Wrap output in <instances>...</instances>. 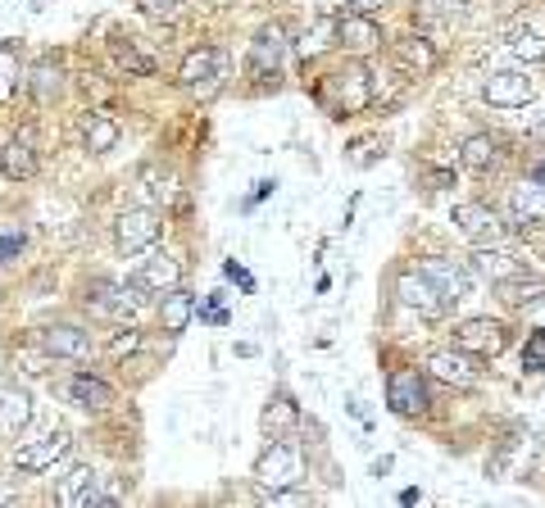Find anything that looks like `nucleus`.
<instances>
[{"label":"nucleus","instance_id":"13","mask_svg":"<svg viewBox=\"0 0 545 508\" xmlns=\"http://www.w3.org/2000/svg\"><path fill=\"white\" fill-rule=\"evenodd\" d=\"M337 46H346L350 55H373L382 46V28H377L368 14H341L337 19Z\"/></svg>","mask_w":545,"mask_h":508},{"label":"nucleus","instance_id":"35","mask_svg":"<svg viewBox=\"0 0 545 508\" xmlns=\"http://www.w3.org/2000/svg\"><path fill=\"white\" fill-rule=\"evenodd\" d=\"M327 46H337V19H332V14L314 19V28H309L305 37H300V55L314 59V55H323Z\"/></svg>","mask_w":545,"mask_h":508},{"label":"nucleus","instance_id":"23","mask_svg":"<svg viewBox=\"0 0 545 508\" xmlns=\"http://www.w3.org/2000/svg\"><path fill=\"white\" fill-rule=\"evenodd\" d=\"M96 481H100V472L96 468H73L69 477H60V490H55V499H60L64 508H82L91 499V490H96Z\"/></svg>","mask_w":545,"mask_h":508},{"label":"nucleus","instance_id":"21","mask_svg":"<svg viewBox=\"0 0 545 508\" xmlns=\"http://www.w3.org/2000/svg\"><path fill=\"white\" fill-rule=\"evenodd\" d=\"M396 55L400 64H405L414 78H423V73H432L436 64H441V55H436V46L427 37H418V32H405V37L396 41Z\"/></svg>","mask_w":545,"mask_h":508},{"label":"nucleus","instance_id":"30","mask_svg":"<svg viewBox=\"0 0 545 508\" xmlns=\"http://www.w3.org/2000/svg\"><path fill=\"white\" fill-rule=\"evenodd\" d=\"M500 295H505L509 304H536V300H545V277H536V273H518V277H509V282H500Z\"/></svg>","mask_w":545,"mask_h":508},{"label":"nucleus","instance_id":"25","mask_svg":"<svg viewBox=\"0 0 545 508\" xmlns=\"http://www.w3.org/2000/svg\"><path fill=\"white\" fill-rule=\"evenodd\" d=\"M196 295L182 291V286H173V291H164V332H187V323L196 318Z\"/></svg>","mask_w":545,"mask_h":508},{"label":"nucleus","instance_id":"4","mask_svg":"<svg viewBox=\"0 0 545 508\" xmlns=\"http://www.w3.org/2000/svg\"><path fill=\"white\" fill-rule=\"evenodd\" d=\"M455 345L464 354H477V359H496V354L509 345V332H505V323H496V318H468V323L455 327Z\"/></svg>","mask_w":545,"mask_h":508},{"label":"nucleus","instance_id":"42","mask_svg":"<svg viewBox=\"0 0 545 508\" xmlns=\"http://www.w3.org/2000/svg\"><path fill=\"white\" fill-rule=\"evenodd\" d=\"M223 273H228V277H232V282H241V286H246V291H255V277H250V273H246V268L228 264V268H223Z\"/></svg>","mask_w":545,"mask_h":508},{"label":"nucleus","instance_id":"14","mask_svg":"<svg viewBox=\"0 0 545 508\" xmlns=\"http://www.w3.org/2000/svg\"><path fill=\"white\" fill-rule=\"evenodd\" d=\"M423 273L432 277L436 291L446 295L450 304H459V300H468V295H473V268H459L455 259H427Z\"/></svg>","mask_w":545,"mask_h":508},{"label":"nucleus","instance_id":"11","mask_svg":"<svg viewBox=\"0 0 545 508\" xmlns=\"http://www.w3.org/2000/svg\"><path fill=\"white\" fill-rule=\"evenodd\" d=\"M282 59H287V28H282V23H268V28H259L255 41H250V73H255V78H268V73L282 69Z\"/></svg>","mask_w":545,"mask_h":508},{"label":"nucleus","instance_id":"26","mask_svg":"<svg viewBox=\"0 0 545 508\" xmlns=\"http://www.w3.org/2000/svg\"><path fill=\"white\" fill-rule=\"evenodd\" d=\"M23 78H28V91L37 96V105H50V100H55V91H60V64L46 55V59H37V64H32Z\"/></svg>","mask_w":545,"mask_h":508},{"label":"nucleus","instance_id":"19","mask_svg":"<svg viewBox=\"0 0 545 508\" xmlns=\"http://www.w3.org/2000/svg\"><path fill=\"white\" fill-rule=\"evenodd\" d=\"M32 422V395L23 386H0V436H19Z\"/></svg>","mask_w":545,"mask_h":508},{"label":"nucleus","instance_id":"2","mask_svg":"<svg viewBox=\"0 0 545 508\" xmlns=\"http://www.w3.org/2000/svg\"><path fill=\"white\" fill-rule=\"evenodd\" d=\"M178 87L191 91L196 100H214L223 91V50H214V46L191 50L178 69Z\"/></svg>","mask_w":545,"mask_h":508},{"label":"nucleus","instance_id":"15","mask_svg":"<svg viewBox=\"0 0 545 508\" xmlns=\"http://www.w3.org/2000/svg\"><path fill=\"white\" fill-rule=\"evenodd\" d=\"M0 173L10 177V182H28V177H37V146H32L28 132H14V137L0 146Z\"/></svg>","mask_w":545,"mask_h":508},{"label":"nucleus","instance_id":"39","mask_svg":"<svg viewBox=\"0 0 545 508\" xmlns=\"http://www.w3.org/2000/svg\"><path fill=\"white\" fill-rule=\"evenodd\" d=\"M173 5H178V0H141V10H146L150 19H164V14H173Z\"/></svg>","mask_w":545,"mask_h":508},{"label":"nucleus","instance_id":"38","mask_svg":"<svg viewBox=\"0 0 545 508\" xmlns=\"http://www.w3.org/2000/svg\"><path fill=\"white\" fill-rule=\"evenodd\" d=\"M23 254V236H0V264H10Z\"/></svg>","mask_w":545,"mask_h":508},{"label":"nucleus","instance_id":"16","mask_svg":"<svg viewBox=\"0 0 545 508\" xmlns=\"http://www.w3.org/2000/svg\"><path fill=\"white\" fill-rule=\"evenodd\" d=\"M137 291H155V295H164V291H173V286H182V264L173 259V254H150L146 264L137 268Z\"/></svg>","mask_w":545,"mask_h":508},{"label":"nucleus","instance_id":"43","mask_svg":"<svg viewBox=\"0 0 545 508\" xmlns=\"http://www.w3.org/2000/svg\"><path fill=\"white\" fill-rule=\"evenodd\" d=\"M450 186V173H432V191H446Z\"/></svg>","mask_w":545,"mask_h":508},{"label":"nucleus","instance_id":"12","mask_svg":"<svg viewBox=\"0 0 545 508\" xmlns=\"http://www.w3.org/2000/svg\"><path fill=\"white\" fill-rule=\"evenodd\" d=\"M468 268H473V273L477 277H486V282H509V277H518V273H523V259H518V254L514 250H500V245L496 241H491V245H477V250H473V259H468Z\"/></svg>","mask_w":545,"mask_h":508},{"label":"nucleus","instance_id":"5","mask_svg":"<svg viewBox=\"0 0 545 508\" xmlns=\"http://www.w3.org/2000/svg\"><path fill=\"white\" fill-rule=\"evenodd\" d=\"M482 96L486 105H496V109H518L527 105V100L536 96V78L523 69H505V73H491V78L482 82Z\"/></svg>","mask_w":545,"mask_h":508},{"label":"nucleus","instance_id":"3","mask_svg":"<svg viewBox=\"0 0 545 508\" xmlns=\"http://www.w3.org/2000/svg\"><path fill=\"white\" fill-rule=\"evenodd\" d=\"M159 236H164V223H159L155 209H128V214H119V223H114V241H119L123 254L155 250Z\"/></svg>","mask_w":545,"mask_h":508},{"label":"nucleus","instance_id":"40","mask_svg":"<svg viewBox=\"0 0 545 508\" xmlns=\"http://www.w3.org/2000/svg\"><path fill=\"white\" fill-rule=\"evenodd\" d=\"M341 5H350L355 14H377L382 5H391V0H341Z\"/></svg>","mask_w":545,"mask_h":508},{"label":"nucleus","instance_id":"29","mask_svg":"<svg viewBox=\"0 0 545 508\" xmlns=\"http://www.w3.org/2000/svg\"><path fill=\"white\" fill-rule=\"evenodd\" d=\"M505 50L514 59H523V64H541V59H545V32L514 28V32H509V41H505Z\"/></svg>","mask_w":545,"mask_h":508},{"label":"nucleus","instance_id":"32","mask_svg":"<svg viewBox=\"0 0 545 508\" xmlns=\"http://www.w3.org/2000/svg\"><path fill=\"white\" fill-rule=\"evenodd\" d=\"M114 59H119V69H128L132 78H150V73H155V59L132 37H114Z\"/></svg>","mask_w":545,"mask_h":508},{"label":"nucleus","instance_id":"37","mask_svg":"<svg viewBox=\"0 0 545 508\" xmlns=\"http://www.w3.org/2000/svg\"><path fill=\"white\" fill-rule=\"evenodd\" d=\"M137 350H141V332H137V327H128V332H119L114 341H109V354H114V359H123V354H137Z\"/></svg>","mask_w":545,"mask_h":508},{"label":"nucleus","instance_id":"28","mask_svg":"<svg viewBox=\"0 0 545 508\" xmlns=\"http://www.w3.org/2000/svg\"><path fill=\"white\" fill-rule=\"evenodd\" d=\"M414 19L418 23H459V19H468V0H418Z\"/></svg>","mask_w":545,"mask_h":508},{"label":"nucleus","instance_id":"10","mask_svg":"<svg viewBox=\"0 0 545 508\" xmlns=\"http://www.w3.org/2000/svg\"><path fill=\"white\" fill-rule=\"evenodd\" d=\"M387 404L400 418H414L427 409V381L418 377V368H396L387 377Z\"/></svg>","mask_w":545,"mask_h":508},{"label":"nucleus","instance_id":"45","mask_svg":"<svg viewBox=\"0 0 545 508\" xmlns=\"http://www.w3.org/2000/svg\"><path fill=\"white\" fill-rule=\"evenodd\" d=\"M532 177H541V182H545V159H541V164H536V168H532Z\"/></svg>","mask_w":545,"mask_h":508},{"label":"nucleus","instance_id":"44","mask_svg":"<svg viewBox=\"0 0 545 508\" xmlns=\"http://www.w3.org/2000/svg\"><path fill=\"white\" fill-rule=\"evenodd\" d=\"M532 137H536V141H541V146H545V114H541V118H536V127H532Z\"/></svg>","mask_w":545,"mask_h":508},{"label":"nucleus","instance_id":"7","mask_svg":"<svg viewBox=\"0 0 545 508\" xmlns=\"http://www.w3.org/2000/svg\"><path fill=\"white\" fill-rule=\"evenodd\" d=\"M87 309H96L100 318H132L141 309V295L137 282L123 286V282H91L87 286Z\"/></svg>","mask_w":545,"mask_h":508},{"label":"nucleus","instance_id":"31","mask_svg":"<svg viewBox=\"0 0 545 508\" xmlns=\"http://www.w3.org/2000/svg\"><path fill=\"white\" fill-rule=\"evenodd\" d=\"M464 164L473 168V173H486V168L500 164V141L486 137V132H477V137L464 141Z\"/></svg>","mask_w":545,"mask_h":508},{"label":"nucleus","instance_id":"20","mask_svg":"<svg viewBox=\"0 0 545 508\" xmlns=\"http://www.w3.org/2000/svg\"><path fill=\"white\" fill-rule=\"evenodd\" d=\"M455 227L468 236V241H496L500 236V218L486 205H455Z\"/></svg>","mask_w":545,"mask_h":508},{"label":"nucleus","instance_id":"33","mask_svg":"<svg viewBox=\"0 0 545 508\" xmlns=\"http://www.w3.org/2000/svg\"><path fill=\"white\" fill-rule=\"evenodd\" d=\"M141 191H146L150 205H159V200H173V191H178V177H173L169 168L146 164V168H141Z\"/></svg>","mask_w":545,"mask_h":508},{"label":"nucleus","instance_id":"18","mask_svg":"<svg viewBox=\"0 0 545 508\" xmlns=\"http://www.w3.org/2000/svg\"><path fill=\"white\" fill-rule=\"evenodd\" d=\"M427 372H432L436 381H446V386H464V391L477 386V368L464 350H436L432 359H427Z\"/></svg>","mask_w":545,"mask_h":508},{"label":"nucleus","instance_id":"27","mask_svg":"<svg viewBox=\"0 0 545 508\" xmlns=\"http://www.w3.org/2000/svg\"><path fill=\"white\" fill-rule=\"evenodd\" d=\"M23 50L14 46V41H0V105L19 91V82H23Z\"/></svg>","mask_w":545,"mask_h":508},{"label":"nucleus","instance_id":"22","mask_svg":"<svg viewBox=\"0 0 545 508\" xmlns=\"http://www.w3.org/2000/svg\"><path fill=\"white\" fill-rule=\"evenodd\" d=\"M69 395H73V404H82V409H91V413H105L109 404H114V386L91 377V372H78V377L69 381Z\"/></svg>","mask_w":545,"mask_h":508},{"label":"nucleus","instance_id":"34","mask_svg":"<svg viewBox=\"0 0 545 508\" xmlns=\"http://www.w3.org/2000/svg\"><path fill=\"white\" fill-rule=\"evenodd\" d=\"M119 146V123L109 114H91L87 123V150L91 155H109V150Z\"/></svg>","mask_w":545,"mask_h":508},{"label":"nucleus","instance_id":"6","mask_svg":"<svg viewBox=\"0 0 545 508\" xmlns=\"http://www.w3.org/2000/svg\"><path fill=\"white\" fill-rule=\"evenodd\" d=\"M69 431H46V436H37V440H28V445H19L14 450V468L19 472H50L55 463L69 454Z\"/></svg>","mask_w":545,"mask_h":508},{"label":"nucleus","instance_id":"36","mask_svg":"<svg viewBox=\"0 0 545 508\" xmlns=\"http://www.w3.org/2000/svg\"><path fill=\"white\" fill-rule=\"evenodd\" d=\"M523 368H536V372H545V332L527 336V350H523Z\"/></svg>","mask_w":545,"mask_h":508},{"label":"nucleus","instance_id":"8","mask_svg":"<svg viewBox=\"0 0 545 508\" xmlns=\"http://www.w3.org/2000/svg\"><path fill=\"white\" fill-rule=\"evenodd\" d=\"M509 218H514L518 232H532L545 223V182L541 177H523V182L509 191Z\"/></svg>","mask_w":545,"mask_h":508},{"label":"nucleus","instance_id":"41","mask_svg":"<svg viewBox=\"0 0 545 508\" xmlns=\"http://www.w3.org/2000/svg\"><path fill=\"white\" fill-rule=\"evenodd\" d=\"M14 359L23 363V372H46V368H41V363H46V359H41V354H28V350H19V354H14Z\"/></svg>","mask_w":545,"mask_h":508},{"label":"nucleus","instance_id":"9","mask_svg":"<svg viewBox=\"0 0 545 508\" xmlns=\"http://www.w3.org/2000/svg\"><path fill=\"white\" fill-rule=\"evenodd\" d=\"M396 295H400V304H405V309H418L423 318H441V313L450 309V300L436 291V282L427 273H405L396 282Z\"/></svg>","mask_w":545,"mask_h":508},{"label":"nucleus","instance_id":"24","mask_svg":"<svg viewBox=\"0 0 545 508\" xmlns=\"http://www.w3.org/2000/svg\"><path fill=\"white\" fill-rule=\"evenodd\" d=\"M259 422H264L268 436H291V431L300 427V404L291 400V395H273Z\"/></svg>","mask_w":545,"mask_h":508},{"label":"nucleus","instance_id":"17","mask_svg":"<svg viewBox=\"0 0 545 508\" xmlns=\"http://www.w3.org/2000/svg\"><path fill=\"white\" fill-rule=\"evenodd\" d=\"M41 350H46L50 359H87L91 336L73 323H60V327H46V332H41Z\"/></svg>","mask_w":545,"mask_h":508},{"label":"nucleus","instance_id":"1","mask_svg":"<svg viewBox=\"0 0 545 508\" xmlns=\"http://www.w3.org/2000/svg\"><path fill=\"white\" fill-rule=\"evenodd\" d=\"M255 481H259V495H278V490L300 486L305 481V450L287 436H273L255 463Z\"/></svg>","mask_w":545,"mask_h":508}]
</instances>
